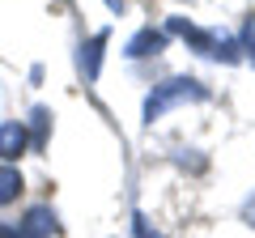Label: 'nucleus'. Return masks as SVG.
Wrapping results in <instances>:
<instances>
[{"instance_id": "f257e3e1", "label": "nucleus", "mask_w": 255, "mask_h": 238, "mask_svg": "<svg viewBox=\"0 0 255 238\" xmlns=\"http://www.w3.org/2000/svg\"><path fill=\"white\" fill-rule=\"evenodd\" d=\"M204 94H209V90H204L200 81H191V77H174V81L157 85V90L145 98V119L153 123V119H162L170 107H179V102H200Z\"/></svg>"}, {"instance_id": "f03ea898", "label": "nucleus", "mask_w": 255, "mask_h": 238, "mask_svg": "<svg viewBox=\"0 0 255 238\" xmlns=\"http://www.w3.org/2000/svg\"><path fill=\"white\" fill-rule=\"evenodd\" d=\"M30 136L21 123H0V162H17L21 153H26Z\"/></svg>"}, {"instance_id": "7ed1b4c3", "label": "nucleus", "mask_w": 255, "mask_h": 238, "mask_svg": "<svg viewBox=\"0 0 255 238\" xmlns=\"http://www.w3.org/2000/svg\"><path fill=\"white\" fill-rule=\"evenodd\" d=\"M51 230H55V213L51 209H30L26 221H21V230H17V238H47Z\"/></svg>"}, {"instance_id": "20e7f679", "label": "nucleus", "mask_w": 255, "mask_h": 238, "mask_svg": "<svg viewBox=\"0 0 255 238\" xmlns=\"http://www.w3.org/2000/svg\"><path fill=\"white\" fill-rule=\"evenodd\" d=\"M162 43H166V34H157V30H140V34L128 43V55H132V60L153 55V51H162Z\"/></svg>"}, {"instance_id": "39448f33", "label": "nucleus", "mask_w": 255, "mask_h": 238, "mask_svg": "<svg viewBox=\"0 0 255 238\" xmlns=\"http://www.w3.org/2000/svg\"><path fill=\"white\" fill-rule=\"evenodd\" d=\"M17 196H21V174L13 170V166H0V209L13 204Z\"/></svg>"}, {"instance_id": "423d86ee", "label": "nucleus", "mask_w": 255, "mask_h": 238, "mask_svg": "<svg viewBox=\"0 0 255 238\" xmlns=\"http://www.w3.org/2000/svg\"><path fill=\"white\" fill-rule=\"evenodd\" d=\"M102 43H107V34H94V38H90V47H81V68H85V77H98Z\"/></svg>"}, {"instance_id": "0eeeda50", "label": "nucleus", "mask_w": 255, "mask_h": 238, "mask_svg": "<svg viewBox=\"0 0 255 238\" xmlns=\"http://www.w3.org/2000/svg\"><path fill=\"white\" fill-rule=\"evenodd\" d=\"M238 47H243V51L255 60V17H247V26H243V43H238Z\"/></svg>"}, {"instance_id": "6e6552de", "label": "nucleus", "mask_w": 255, "mask_h": 238, "mask_svg": "<svg viewBox=\"0 0 255 238\" xmlns=\"http://www.w3.org/2000/svg\"><path fill=\"white\" fill-rule=\"evenodd\" d=\"M132 230H136V238H162V234H157V230H149V221L140 217V213H136V217H132Z\"/></svg>"}, {"instance_id": "1a4fd4ad", "label": "nucleus", "mask_w": 255, "mask_h": 238, "mask_svg": "<svg viewBox=\"0 0 255 238\" xmlns=\"http://www.w3.org/2000/svg\"><path fill=\"white\" fill-rule=\"evenodd\" d=\"M107 4H111V9H124V0H107Z\"/></svg>"}]
</instances>
